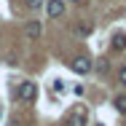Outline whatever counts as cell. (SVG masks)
I'll use <instances>...</instances> for the list:
<instances>
[{"label":"cell","instance_id":"6da1fadb","mask_svg":"<svg viewBox=\"0 0 126 126\" xmlns=\"http://www.w3.org/2000/svg\"><path fill=\"white\" fill-rule=\"evenodd\" d=\"M35 97H38V86L35 83H30V80L19 83V89H16V99L19 102H32Z\"/></svg>","mask_w":126,"mask_h":126},{"label":"cell","instance_id":"7a4b0ae2","mask_svg":"<svg viewBox=\"0 0 126 126\" xmlns=\"http://www.w3.org/2000/svg\"><path fill=\"white\" fill-rule=\"evenodd\" d=\"M86 121H89V115H86V110L80 107L75 113H70V118L64 121V126H86Z\"/></svg>","mask_w":126,"mask_h":126},{"label":"cell","instance_id":"3957f363","mask_svg":"<svg viewBox=\"0 0 126 126\" xmlns=\"http://www.w3.org/2000/svg\"><path fill=\"white\" fill-rule=\"evenodd\" d=\"M73 70L80 73V75L91 73V59H89V56H75V59H73Z\"/></svg>","mask_w":126,"mask_h":126},{"label":"cell","instance_id":"277c9868","mask_svg":"<svg viewBox=\"0 0 126 126\" xmlns=\"http://www.w3.org/2000/svg\"><path fill=\"white\" fill-rule=\"evenodd\" d=\"M40 32H43V24H40L38 19L27 22V27H24V35L30 38V40H38V38H40Z\"/></svg>","mask_w":126,"mask_h":126},{"label":"cell","instance_id":"5b68a950","mask_svg":"<svg viewBox=\"0 0 126 126\" xmlns=\"http://www.w3.org/2000/svg\"><path fill=\"white\" fill-rule=\"evenodd\" d=\"M64 14V3L62 0H48V16L51 19H59Z\"/></svg>","mask_w":126,"mask_h":126},{"label":"cell","instance_id":"8992f818","mask_svg":"<svg viewBox=\"0 0 126 126\" xmlns=\"http://www.w3.org/2000/svg\"><path fill=\"white\" fill-rule=\"evenodd\" d=\"M124 48H126V35L118 32V35L113 38V51H124Z\"/></svg>","mask_w":126,"mask_h":126},{"label":"cell","instance_id":"52a82bcc","mask_svg":"<svg viewBox=\"0 0 126 126\" xmlns=\"http://www.w3.org/2000/svg\"><path fill=\"white\" fill-rule=\"evenodd\" d=\"M113 105H115V110H118V113H126V97H124V94H121V97H115Z\"/></svg>","mask_w":126,"mask_h":126},{"label":"cell","instance_id":"ba28073f","mask_svg":"<svg viewBox=\"0 0 126 126\" xmlns=\"http://www.w3.org/2000/svg\"><path fill=\"white\" fill-rule=\"evenodd\" d=\"M54 91L62 94V91H64V80H54Z\"/></svg>","mask_w":126,"mask_h":126},{"label":"cell","instance_id":"9c48e42d","mask_svg":"<svg viewBox=\"0 0 126 126\" xmlns=\"http://www.w3.org/2000/svg\"><path fill=\"white\" fill-rule=\"evenodd\" d=\"M40 3H43V0H27V8L35 11V8H40Z\"/></svg>","mask_w":126,"mask_h":126},{"label":"cell","instance_id":"30bf717a","mask_svg":"<svg viewBox=\"0 0 126 126\" xmlns=\"http://www.w3.org/2000/svg\"><path fill=\"white\" fill-rule=\"evenodd\" d=\"M75 32H78V35H89V32H91V27H89V24H83V27H75Z\"/></svg>","mask_w":126,"mask_h":126},{"label":"cell","instance_id":"8fae6325","mask_svg":"<svg viewBox=\"0 0 126 126\" xmlns=\"http://www.w3.org/2000/svg\"><path fill=\"white\" fill-rule=\"evenodd\" d=\"M97 67H99L102 73H107V67H110V64H107V59H102V62H97Z\"/></svg>","mask_w":126,"mask_h":126},{"label":"cell","instance_id":"7c38bea8","mask_svg":"<svg viewBox=\"0 0 126 126\" xmlns=\"http://www.w3.org/2000/svg\"><path fill=\"white\" fill-rule=\"evenodd\" d=\"M118 78H121V83L126 86V67H121V73H118Z\"/></svg>","mask_w":126,"mask_h":126},{"label":"cell","instance_id":"4fadbf2b","mask_svg":"<svg viewBox=\"0 0 126 126\" xmlns=\"http://www.w3.org/2000/svg\"><path fill=\"white\" fill-rule=\"evenodd\" d=\"M73 3H80V0H73Z\"/></svg>","mask_w":126,"mask_h":126},{"label":"cell","instance_id":"5bb4252c","mask_svg":"<svg viewBox=\"0 0 126 126\" xmlns=\"http://www.w3.org/2000/svg\"><path fill=\"white\" fill-rule=\"evenodd\" d=\"M99 126H102V124H99Z\"/></svg>","mask_w":126,"mask_h":126}]
</instances>
